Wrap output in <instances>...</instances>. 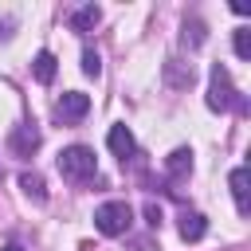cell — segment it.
Masks as SVG:
<instances>
[{
	"instance_id": "cell-8",
	"label": "cell",
	"mask_w": 251,
	"mask_h": 251,
	"mask_svg": "<svg viewBox=\"0 0 251 251\" xmlns=\"http://www.w3.org/2000/svg\"><path fill=\"white\" fill-rule=\"evenodd\" d=\"M204 231H208V220H204L200 212H184V216H180V239H184V243L204 239Z\"/></svg>"
},
{
	"instance_id": "cell-14",
	"label": "cell",
	"mask_w": 251,
	"mask_h": 251,
	"mask_svg": "<svg viewBox=\"0 0 251 251\" xmlns=\"http://www.w3.org/2000/svg\"><path fill=\"white\" fill-rule=\"evenodd\" d=\"M184 43H192V47H200V43H204V24H200V20L184 24Z\"/></svg>"
},
{
	"instance_id": "cell-17",
	"label": "cell",
	"mask_w": 251,
	"mask_h": 251,
	"mask_svg": "<svg viewBox=\"0 0 251 251\" xmlns=\"http://www.w3.org/2000/svg\"><path fill=\"white\" fill-rule=\"evenodd\" d=\"M0 251H24V247H20V243H4Z\"/></svg>"
},
{
	"instance_id": "cell-11",
	"label": "cell",
	"mask_w": 251,
	"mask_h": 251,
	"mask_svg": "<svg viewBox=\"0 0 251 251\" xmlns=\"http://www.w3.org/2000/svg\"><path fill=\"white\" fill-rule=\"evenodd\" d=\"M20 188H24V196H31L35 204L47 200V188H43V176H39V173H20Z\"/></svg>"
},
{
	"instance_id": "cell-6",
	"label": "cell",
	"mask_w": 251,
	"mask_h": 251,
	"mask_svg": "<svg viewBox=\"0 0 251 251\" xmlns=\"http://www.w3.org/2000/svg\"><path fill=\"white\" fill-rule=\"evenodd\" d=\"M8 145H12L16 157H31V153L39 149V129H35V126H16L12 137H8Z\"/></svg>"
},
{
	"instance_id": "cell-16",
	"label": "cell",
	"mask_w": 251,
	"mask_h": 251,
	"mask_svg": "<svg viewBox=\"0 0 251 251\" xmlns=\"http://www.w3.org/2000/svg\"><path fill=\"white\" fill-rule=\"evenodd\" d=\"M145 220L157 227V224H161V208H157V204H145Z\"/></svg>"
},
{
	"instance_id": "cell-2",
	"label": "cell",
	"mask_w": 251,
	"mask_h": 251,
	"mask_svg": "<svg viewBox=\"0 0 251 251\" xmlns=\"http://www.w3.org/2000/svg\"><path fill=\"white\" fill-rule=\"evenodd\" d=\"M129 224H133V212H129L126 200H106V204L94 208V227L102 235H126Z\"/></svg>"
},
{
	"instance_id": "cell-15",
	"label": "cell",
	"mask_w": 251,
	"mask_h": 251,
	"mask_svg": "<svg viewBox=\"0 0 251 251\" xmlns=\"http://www.w3.org/2000/svg\"><path fill=\"white\" fill-rule=\"evenodd\" d=\"M235 55H239V59H251V31H247V27L235 31Z\"/></svg>"
},
{
	"instance_id": "cell-10",
	"label": "cell",
	"mask_w": 251,
	"mask_h": 251,
	"mask_svg": "<svg viewBox=\"0 0 251 251\" xmlns=\"http://www.w3.org/2000/svg\"><path fill=\"white\" fill-rule=\"evenodd\" d=\"M31 71H35V78H39V82L47 86V82L55 78V71H59V59H55L51 51H39V55L31 59Z\"/></svg>"
},
{
	"instance_id": "cell-5",
	"label": "cell",
	"mask_w": 251,
	"mask_h": 251,
	"mask_svg": "<svg viewBox=\"0 0 251 251\" xmlns=\"http://www.w3.org/2000/svg\"><path fill=\"white\" fill-rule=\"evenodd\" d=\"M86 110H90V94H82V90H67L55 106V114L63 122H78V118H86Z\"/></svg>"
},
{
	"instance_id": "cell-7",
	"label": "cell",
	"mask_w": 251,
	"mask_h": 251,
	"mask_svg": "<svg viewBox=\"0 0 251 251\" xmlns=\"http://www.w3.org/2000/svg\"><path fill=\"white\" fill-rule=\"evenodd\" d=\"M106 145H110V153L114 157H133V133L126 129V126H110V133H106Z\"/></svg>"
},
{
	"instance_id": "cell-13",
	"label": "cell",
	"mask_w": 251,
	"mask_h": 251,
	"mask_svg": "<svg viewBox=\"0 0 251 251\" xmlns=\"http://www.w3.org/2000/svg\"><path fill=\"white\" fill-rule=\"evenodd\" d=\"M82 75H90V78H98V75H102V59H98V51H94V47H86V51H82Z\"/></svg>"
},
{
	"instance_id": "cell-9",
	"label": "cell",
	"mask_w": 251,
	"mask_h": 251,
	"mask_svg": "<svg viewBox=\"0 0 251 251\" xmlns=\"http://www.w3.org/2000/svg\"><path fill=\"white\" fill-rule=\"evenodd\" d=\"M98 20H102V8L98 4H86V8L71 12V31H94Z\"/></svg>"
},
{
	"instance_id": "cell-1",
	"label": "cell",
	"mask_w": 251,
	"mask_h": 251,
	"mask_svg": "<svg viewBox=\"0 0 251 251\" xmlns=\"http://www.w3.org/2000/svg\"><path fill=\"white\" fill-rule=\"evenodd\" d=\"M235 106H243V98L235 94L227 67H220V63H216V67H212V75H208V110L224 114V110H235Z\"/></svg>"
},
{
	"instance_id": "cell-4",
	"label": "cell",
	"mask_w": 251,
	"mask_h": 251,
	"mask_svg": "<svg viewBox=\"0 0 251 251\" xmlns=\"http://www.w3.org/2000/svg\"><path fill=\"white\" fill-rule=\"evenodd\" d=\"M227 184H231V196H235V212L247 216V212H251V173H247V165L231 169Z\"/></svg>"
},
{
	"instance_id": "cell-3",
	"label": "cell",
	"mask_w": 251,
	"mask_h": 251,
	"mask_svg": "<svg viewBox=\"0 0 251 251\" xmlns=\"http://www.w3.org/2000/svg\"><path fill=\"white\" fill-rule=\"evenodd\" d=\"M59 173H63L67 180H90V176L98 173L94 149H86V145H71V149H63V153H59Z\"/></svg>"
},
{
	"instance_id": "cell-12",
	"label": "cell",
	"mask_w": 251,
	"mask_h": 251,
	"mask_svg": "<svg viewBox=\"0 0 251 251\" xmlns=\"http://www.w3.org/2000/svg\"><path fill=\"white\" fill-rule=\"evenodd\" d=\"M165 169H169L173 176H184V173L192 169V149H173L169 161H165Z\"/></svg>"
}]
</instances>
